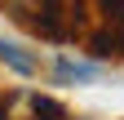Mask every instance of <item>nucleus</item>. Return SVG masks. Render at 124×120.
I'll use <instances>...</instances> for the list:
<instances>
[{
    "instance_id": "f03ea898",
    "label": "nucleus",
    "mask_w": 124,
    "mask_h": 120,
    "mask_svg": "<svg viewBox=\"0 0 124 120\" xmlns=\"http://www.w3.org/2000/svg\"><path fill=\"white\" fill-rule=\"evenodd\" d=\"M0 62H5L9 71H18V76H36L40 71L36 53H27L22 44H13V40H0Z\"/></svg>"
},
{
    "instance_id": "7ed1b4c3",
    "label": "nucleus",
    "mask_w": 124,
    "mask_h": 120,
    "mask_svg": "<svg viewBox=\"0 0 124 120\" xmlns=\"http://www.w3.org/2000/svg\"><path fill=\"white\" fill-rule=\"evenodd\" d=\"M115 18H124V5H120V13H115ZM106 22H111V18H106Z\"/></svg>"
},
{
    "instance_id": "f257e3e1",
    "label": "nucleus",
    "mask_w": 124,
    "mask_h": 120,
    "mask_svg": "<svg viewBox=\"0 0 124 120\" xmlns=\"http://www.w3.org/2000/svg\"><path fill=\"white\" fill-rule=\"evenodd\" d=\"M98 76V62H84V58H58L53 62V80L58 85H89Z\"/></svg>"
}]
</instances>
